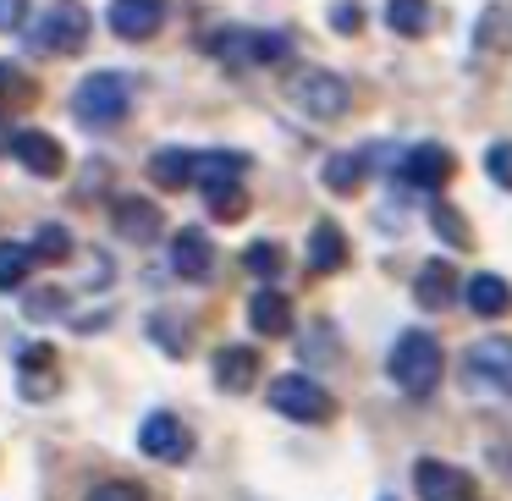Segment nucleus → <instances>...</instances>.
<instances>
[{"label": "nucleus", "instance_id": "ddd939ff", "mask_svg": "<svg viewBox=\"0 0 512 501\" xmlns=\"http://www.w3.org/2000/svg\"><path fill=\"white\" fill-rule=\"evenodd\" d=\"M12 155L23 160L34 177H61V171H67V149L50 133H39V127H23V133L12 138Z\"/></svg>", "mask_w": 512, "mask_h": 501}, {"label": "nucleus", "instance_id": "423d86ee", "mask_svg": "<svg viewBox=\"0 0 512 501\" xmlns=\"http://www.w3.org/2000/svg\"><path fill=\"white\" fill-rule=\"evenodd\" d=\"M463 380L474 391H501L512 397V336H485L463 353Z\"/></svg>", "mask_w": 512, "mask_h": 501}, {"label": "nucleus", "instance_id": "f257e3e1", "mask_svg": "<svg viewBox=\"0 0 512 501\" xmlns=\"http://www.w3.org/2000/svg\"><path fill=\"white\" fill-rule=\"evenodd\" d=\"M391 380L402 386V397H430L441 386V342L430 331H402L391 342V358H386Z\"/></svg>", "mask_w": 512, "mask_h": 501}, {"label": "nucleus", "instance_id": "6e6552de", "mask_svg": "<svg viewBox=\"0 0 512 501\" xmlns=\"http://www.w3.org/2000/svg\"><path fill=\"white\" fill-rule=\"evenodd\" d=\"M138 452L144 457H155V463H182V457L193 452V435H188V424L177 419V413H149L144 424H138Z\"/></svg>", "mask_w": 512, "mask_h": 501}, {"label": "nucleus", "instance_id": "39448f33", "mask_svg": "<svg viewBox=\"0 0 512 501\" xmlns=\"http://www.w3.org/2000/svg\"><path fill=\"white\" fill-rule=\"evenodd\" d=\"M215 56L232 61V67H276V61L292 56V39L270 34V28H226L215 39Z\"/></svg>", "mask_w": 512, "mask_h": 501}, {"label": "nucleus", "instance_id": "a878e982", "mask_svg": "<svg viewBox=\"0 0 512 501\" xmlns=\"http://www.w3.org/2000/svg\"><path fill=\"white\" fill-rule=\"evenodd\" d=\"M28 254H34V259H50V265H61V259H72V232H67V226H56V221L39 226L34 243H28Z\"/></svg>", "mask_w": 512, "mask_h": 501}, {"label": "nucleus", "instance_id": "b1692460", "mask_svg": "<svg viewBox=\"0 0 512 501\" xmlns=\"http://www.w3.org/2000/svg\"><path fill=\"white\" fill-rule=\"evenodd\" d=\"M34 78H28L17 61H0V116L6 111H23V105H34Z\"/></svg>", "mask_w": 512, "mask_h": 501}, {"label": "nucleus", "instance_id": "a211bd4d", "mask_svg": "<svg viewBox=\"0 0 512 501\" xmlns=\"http://www.w3.org/2000/svg\"><path fill=\"white\" fill-rule=\"evenodd\" d=\"M259 380V353L254 347H221L215 353V386L221 391H248Z\"/></svg>", "mask_w": 512, "mask_h": 501}, {"label": "nucleus", "instance_id": "6ab92c4d", "mask_svg": "<svg viewBox=\"0 0 512 501\" xmlns=\"http://www.w3.org/2000/svg\"><path fill=\"white\" fill-rule=\"evenodd\" d=\"M309 265L320 270V276H331V270L347 265V237H342V226H336V221H320L309 232Z\"/></svg>", "mask_w": 512, "mask_h": 501}, {"label": "nucleus", "instance_id": "f03ea898", "mask_svg": "<svg viewBox=\"0 0 512 501\" xmlns=\"http://www.w3.org/2000/svg\"><path fill=\"white\" fill-rule=\"evenodd\" d=\"M127 111H133V89L122 72H89L72 94V116L83 127H122Z\"/></svg>", "mask_w": 512, "mask_h": 501}, {"label": "nucleus", "instance_id": "393cba45", "mask_svg": "<svg viewBox=\"0 0 512 501\" xmlns=\"http://www.w3.org/2000/svg\"><path fill=\"white\" fill-rule=\"evenodd\" d=\"M28 270H34V254H28V243H0V292L23 287Z\"/></svg>", "mask_w": 512, "mask_h": 501}, {"label": "nucleus", "instance_id": "e433bc0d", "mask_svg": "<svg viewBox=\"0 0 512 501\" xmlns=\"http://www.w3.org/2000/svg\"><path fill=\"white\" fill-rule=\"evenodd\" d=\"M386 501H391V496H386Z\"/></svg>", "mask_w": 512, "mask_h": 501}, {"label": "nucleus", "instance_id": "4be33fe9", "mask_svg": "<svg viewBox=\"0 0 512 501\" xmlns=\"http://www.w3.org/2000/svg\"><path fill=\"white\" fill-rule=\"evenodd\" d=\"M116 226H122V237H133V243H155L160 237V210L149 199H122L116 204Z\"/></svg>", "mask_w": 512, "mask_h": 501}, {"label": "nucleus", "instance_id": "bb28decb", "mask_svg": "<svg viewBox=\"0 0 512 501\" xmlns=\"http://www.w3.org/2000/svg\"><path fill=\"white\" fill-rule=\"evenodd\" d=\"M320 177H325V188H331V193H353L358 182H364V160H358V155H331Z\"/></svg>", "mask_w": 512, "mask_h": 501}, {"label": "nucleus", "instance_id": "f3484780", "mask_svg": "<svg viewBox=\"0 0 512 501\" xmlns=\"http://www.w3.org/2000/svg\"><path fill=\"white\" fill-rule=\"evenodd\" d=\"M452 292H457V270L446 265V259H430V265L413 276V303H419V309H446Z\"/></svg>", "mask_w": 512, "mask_h": 501}, {"label": "nucleus", "instance_id": "5701e85b", "mask_svg": "<svg viewBox=\"0 0 512 501\" xmlns=\"http://www.w3.org/2000/svg\"><path fill=\"white\" fill-rule=\"evenodd\" d=\"M430 17H435L430 0H386V23H391V34H402V39L430 34Z\"/></svg>", "mask_w": 512, "mask_h": 501}, {"label": "nucleus", "instance_id": "c756f323", "mask_svg": "<svg viewBox=\"0 0 512 501\" xmlns=\"http://www.w3.org/2000/svg\"><path fill=\"white\" fill-rule=\"evenodd\" d=\"M204 199H210L215 221H243L248 215V193L243 188H221V193H204Z\"/></svg>", "mask_w": 512, "mask_h": 501}, {"label": "nucleus", "instance_id": "dca6fc26", "mask_svg": "<svg viewBox=\"0 0 512 501\" xmlns=\"http://www.w3.org/2000/svg\"><path fill=\"white\" fill-rule=\"evenodd\" d=\"M248 325H254L259 336H287L292 331V303L281 298L276 287H259L254 298H248Z\"/></svg>", "mask_w": 512, "mask_h": 501}, {"label": "nucleus", "instance_id": "f8f14e48", "mask_svg": "<svg viewBox=\"0 0 512 501\" xmlns=\"http://www.w3.org/2000/svg\"><path fill=\"white\" fill-rule=\"evenodd\" d=\"M171 270H177L182 281H204L215 270V243L210 232H199V226H182V232H171Z\"/></svg>", "mask_w": 512, "mask_h": 501}, {"label": "nucleus", "instance_id": "72a5a7b5", "mask_svg": "<svg viewBox=\"0 0 512 501\" xmlns=\"http://www.w3.org/2000/svg\"><path fill=\"white\" fill-rule=\"evenodd\" d=\"M331 23H336V28H342V34H353V28H358V23H364V12H358L353 0H347V6H336V12H331Z\"/></svg>", "mask_w": 512, "mask_h": 501}, {"label": "nucleus", "instance_id": "9b49d317", "mask_svg": "<svg viewBox=\"0 0 512 501\" xmlns=\"http://www.w3.org/2000/svg\"><path fill=\"white\" fill-rule=\"evenodd\" d=\"M397 171H402V182H408V188L435 193V188H446V182H452L457 160H452V149H446V144H413L408 155H402Z\"/></svg>", "mask_w": 512, "mask_h": 501}, {"label": "nucleus", "instance_id": "4468645a", "mask_svg": "<svg viewBox=\"0 0 512 501\" xmlns=\"http://www.w3.org/2000/svg\"><path fill=\"white\" fill-rule=\"evenodd\" d=\"M166 23V0H111V34L122 39H149Z\"/></svg>", "mask_w": 512, "mask_h": 501}, {"label": "nucleus", "instance_id": "0eeeda50", "mask_svg": "<svg viewBox=\"0 0 512 501\" xmlns=\"http://www.w3.org/2000/svg\"><path fill=\"white\" fill-rule=\"evenodd\" d=\"M292 105L303 116H314V122H336L353 105V89L336 72H303V78H292Z\"/></svg>", "mask_w": 512, "mask_h": 501}, {"label": "nucleus", "instance_id": "2f4dec72", "mask_svg": "<svg viewBox=\"0 0 512 501\" xmlns=\"http://www.w3.org/2000/svg\"><path fill=\"white\" fill-rule=\"evenodd\" d=\"M485 171H490V182H496V188H507V193H512V144H490Z\"/></svg>", "mask_w": 512, "mask_h": 501}, {"label": "nucleus", "instance_id": "c9c22d12", "mask_svg": "<svg viewBox=\"0 0 512 501\" xmlns=\"http://www.w3.org/2000/svg\"><path fill=\"white\" fill-rule=\"evenodd\" d=\"M12 138H17V133L6 127V116H0V149H12Z\"/></svg>", "mask_w": 512, "mask_h": 501}, {"label": "nucleus", "instance_id": "9d476101", "mask_svg": "<svg viewBox=\"0 0 512 501\" xmlns=\"http://www.w3.org/2000/svg\"><path fill=\"white\" fill-rule=\"evenodd\" d=\"M17 386H23L28 402H45L50 391L61 386V358L50 342H28L23 353H17Z\"/></svg>", "mask_w": 512, "mask_h": 501}, {"label": "nucleus", "instance_id": "cd10ccee", "mask_svg": "<svg viewBox=\"0 0 512 501\" xmlns=\"http://www.w3.org/2000/svg\"><path fill=\"white\" fill-rule=\"evenodd\" d=\"M430 226H435V232H441L452 248H468V226H463V215H457L452 204L435 199V204H430Z\"/></svg>", "mask_w": 512, "mask_h": 501}, {"label": "nucleus", "instance_id": "7ed1b4c3", "mask_svg": "<svg viewBox=\"0 0 512 501\" xmlns=\"http://www.w3.org/2000/svg\"><path fill=\"white\" fill-rule=\"evenodd\" d=\"M94 34V17L83 0H56V6H45L34 23V50H45V56H78L83 45H89Z\"/></svg>", "mask_w": 512, "mask_h": 501}, {"label": "nucleus", "instance_id": "473e14b6", "mask_svg": "<svg viewBox=\"0 0 512 501\" xmlns=\"http://www.w3.org/2000/svg\"><path fill=\"white\" fill-rule=\"evenodd\" d=\"M23 23H28V0H0V28H6V34H17Z\"/></svg>", "mask_w": 512, "mask_h": 501}, {"label": "nucleus", "instance_id": "c85d7f7f", "mask_svg": "<svg viewBox=\"0 0 512 501\" xmlns=\"http://www.w3.org/2000/svg\"><path fill=\"white\" fill-rule=\"evenodd\" d=\"M243 265L254 270V276H265V281H276L281 276V265H287V259H281V248L276 243H248V254H243Z\"/></svg>", "mask_w": 512, "mask_h": 501}, {"label": "nucleus", "instance_id": "1a4fd4ad", "mask_svg": "<svg viewBox=\"0 0 512 501\" xmlns=\"http://www.w3.org/2000/svg\"><path fill=\"white\" fill-rule=\"evenodd\" d=\"M413 490H419V501H474V474H463L457 463H441V457H419Z\"/></svg>", "mask_w": 512, "mask_h": 501}, {"label": "nucleus", "instance_id": "f704fd0d", "mask_svg": "<svg viewBox=\"0 0 512 501\" xmlns=\"http://www.w3.org/2000/svg\"><path fill=\"white\" fill-rule=\"evenodd\" d=\"M496 463H501V468H507V474H512V446H496Z\"/></svg>", "mask_w": 512, "mask_h": 501}, {"label": "nucleus", "instance_id": "2eb2a0df", "mask_svg": "<svg viewBox=\"0 0 512 501\" xmlns=\"http://www.w3.org/2000/svg\"><path fill=\"white\" fill-rule=\"evenodd\" d=\"M243 166H248V155H232V149H204V155H193V182H199L204 193L237 188Z\"/></svg>", "mask_w": 512, "mask_h": 501}, {"label": "nucleus", "instance_id": "412c9836", "mask_svg": "<svg viewBox=\"0 0 512 501\" xmlns=\"http://www.w3.org/2000/svg\"><path fill=\"white\" fill-rule=\"evenodd\" d=\"M468 309L479 320H501V314H512V287L501 276H474L468 281Z\"/></svg>", "mask_w": 512, "mask_h": 501}, {"label": "nucleus", "instance_id": "7c9ffc66", "mask_svg": "<svg viewBox=\"0 0 512 501\" xmlns=\"http://www.w3.org/2000/svg\"><path fill=\"white\" fill-rule=\"evenodd\" d=\"M83 501H149V490L133 485V479H105V485H94Z\"/></svg>", "mask_w": 512, "mask_h": 501}, {"label": "nucleus", "instance_id": "20e7f679", "mask_svg": "<svg viewBox=\"0 0 512 501\" xmlns=\"http://www.w3.org/2000/svg\"><path fill=\"white\" fill-rule=\"evenodd\" d=\"M270 408L298 419V424H325L336 413V402H331V391L309 375H276L270 380Z\"/></svg>", "mask_w": 512, "mask_h": 501}, {"label": "nucleus", "instance_id": "aec40b11", "mask_svg": "<svg viewBox=\"0 0 512 501\" xmlns=\"http://www.w3.org/2000/svg\"><path fill=\"white\" fill-rule=\"evenodd\" d=\"M149 177L166 193L193 188V149H155V155H149Z\"/></svg>", "mask_w": 512, "mask_h": 501}]
</instances>
